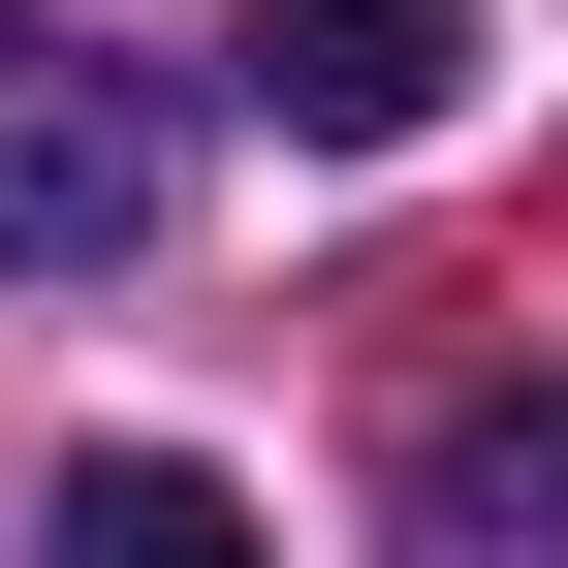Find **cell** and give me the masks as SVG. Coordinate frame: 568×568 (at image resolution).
<instances>
[{"mask_svg": "<svg viewBox=\"0 0 568 568\" xmlns=\"http://www.w3.org/2000/svg\"><path fill=\"white\" fill-rule=\"evenodd\" d=\"M126 253H159V95L0 0V284H126Z\"/></svg>", "mask_w": 568, "mask_h": 568, "instance_id": "6da1fadb", "label": "cell"}, {"mask_svg": "<svg viewBox=\"0 0 568 568\" xmlns=\"http://www.w3.org/2000/svg\"><path fill=\"white\" fill-rule=\"evenodd\" d=\"M63 568H284V537H253L190 443H95V474H63Z\"/></svg>", "mask_w": 568, "mask_h": 568, "instance_id": "277c9868", "label": "cell"}, {"mask_svg": "<svg viewBox=\"0 0 568 568\" xmlns=\"http://www.w3.org/2000/svg\"><path fill=\"white\" fill-rule=\"evenodd\" d=\"M410 568H568V379L410 410Z\"/></svg>", "mask_w": 568, "mask_h": 568, "instance_id": "3957f363", "label": "cell"}, {"mask_svg": "<svg viewBox=\"0 0 568 568\" xmlns=\"http://www.w3.org/2000/svg\"><path fill=\"white\" fill-rule=\"evenodd\" d=\"M222 95L284 126V159H410V126L474 95V0H253V32H222Z\"/></svg>", "mask_w": 568, "mask_h": 568, "instance_id": "7a4b0ae2", "label": "cell"}]
</instances>
